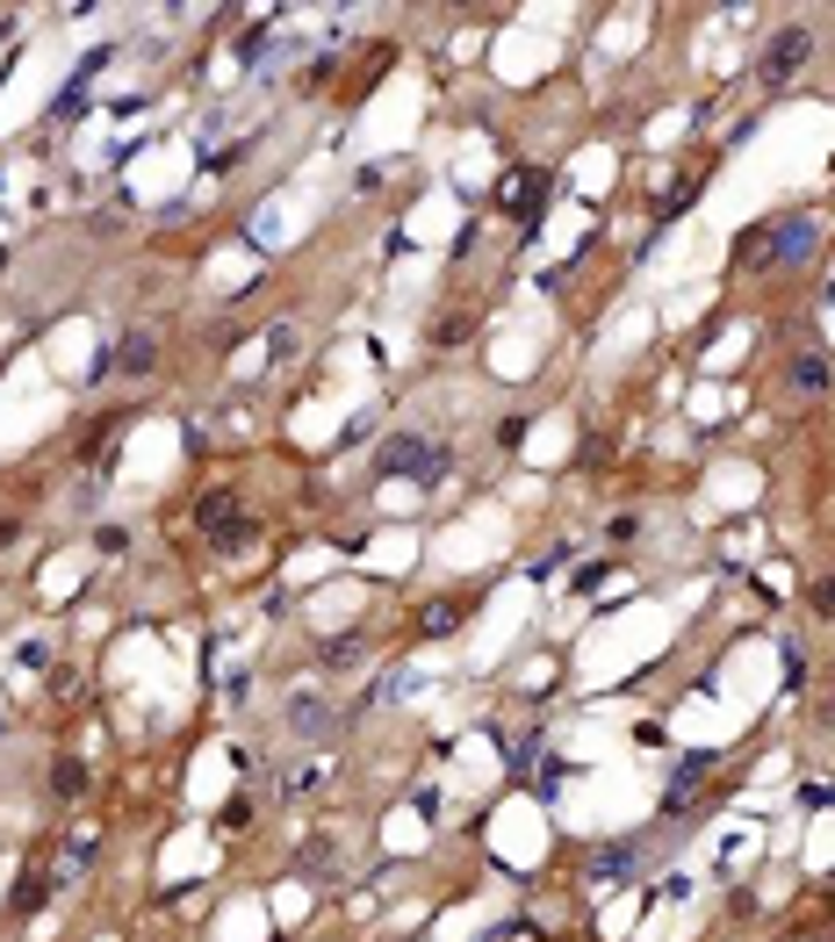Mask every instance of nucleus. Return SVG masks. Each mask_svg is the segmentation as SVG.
<instances>
[{"label":"nucleus","instance_id":"1","mask_svg":"<svg viewBox=\"0 0 835 942\" xmlns=\"http://www.w3.org/2000/svg\"><path fill=\"white\" fill-rule=\"evenodd\" d=\"M821 252V223L814 216H778L764 231H749L742 238V267H792V259Z\"/></svg>","mask_w":835,"mask_h":942},{"label":"nucleus","instance_id":"2","mask_svg":"<svg viewBox=\"0 0 835 942\" xmlns=\"http://www.w3.org/2000/svg\"><path fill=\"white\" fill-rule=\"evenodd\" d=\"M807 58H814V30L785 22V30L764 44V66H756V72H764V86H785V80H800V66H807Z\"/></svg>","mask_w":835,"mask_h":942},{"label":"nucleus","instance_id":"3","mask_svg":"<svg viewBox=\"0 0 835 942\" xmlns=\"http://www.w3.org/2000/svg\"><path fill=\"white\" fill-rule=\"evenodd\" d=\"M383 475H439V468H447V454H439L433 439H418V432H397V439L383 446Z\"/></svg>","mask_w":835,"mask_h":942},{"label":"nucleus","instance_id":"4","mask_svg":"<svg viewBox=\"0 0 835 942\" xmlns=\"http://www.w3.org/2000/svg\"><path fill=\"white\" fill-rule=\"evenodd\" d=\"M195 532L202 540H216V547H231L245 532V504H238V490H209L202 504H195Z\"/></svg>","mask_w":835,"mask_h":942},{"label":"nucleus","instance_id":"5","mask_svg":"<svg viewBox=\"0 0 835 942\" xmlns=\"http://www.w3.org/2000/svg\"><path fill=\"white\" fill-rule=\"evenodd\" d=\"M548 188H555V180H548V173H505V188H497V202L511 209V216H540V202H548Z\"/></svg>","mask_w":835,"mask_h":942},{"label":"nucleus","instance_id":"6","mask_svg":"<svg viewBox=\"0 0 835 942\" xmlns=\"http://www.w3.org/2000/svg\"><path fill=\"white\" fill-rule=\"evenodd\" d=\"M108 367H122V375H152L158 367V331H122L116 353H108Z\"/></svg>","mask_w":835,"mask_h":942},{"label":"nucleus","instance_id":"7","mask_svg":"<svg viewBox=\"0 0 835 942\" xmlns=\"http://www.w3.org/2000/svg\"><path fill=\"white\" fill-rule=\"evenodd\" d=\"M87 785H94V777H87L80 755H58V763H51V791H58V799H80Z\"/></svg>","mask_w":835,"mask_h":942},{"label":"nucleus","instance_id":"8","mask_svg":"<svg viewBox=\"0 0 835 942\" xmlns=\"http://www.w3.org/2000/svg\"><path fill=\"white\" fill-rule=\"evenodd\" d=\"M289 727H296V734H331V713H325V705H310V698H296V705H289Z\"/></svg>","mask_w":835,"mask_h":942},{"label":"nucleus","instance_id":"9","mask_svg":"<svg viewBox=\"0 0 835 942\" xmlns=\"http://www.w3.org/2000/svg\"><path fill=\"white\" fill-rule=\"evenodd\" d=\"M44 892H51V878L30 871V878H22V892H15V914H36V907H44Z\"/></svg>","mask_w":835,"mask_h":942},{"label":"nucleus","instance_id":"10","mask_svg":"<svg viewBox=\"0 0 835 942\" xmlns=\"http://www.w3.org/2000/svg\"><path fill=\"white\" fill-rule=\"evenodd\" d=\"M792 381H800V389H828V361H821V353L792 361Z\"/></svg>","mask_w":835,"mask_h":942},{"label":"nucleus","instance_id":"11","mask_svg":"<svg viewBox=\"0 0 835 942\" xmlns=\"http://www.w3.org/2000/svg\"><path fill=\"white\" fill-rule=\"evenodd\" d=\"M461 626V604H433V612L418 619V634H454Z\"/></svg>","mask_w":835,"mask_h":942},{"label":"nucleus","instance_id":"12","mask_svg":"<svg viewBox=\"0 0 835 942\" xmlns=\"http://www.w3.org/2000/svg\"><path fill=\"white\" fill-rule=\"evenodd\" d=\"M807 604H814L821 619H835V576H821V582H814V598H807Z\"/></svg>","mask_w":835,"mask_h":942},{"label":"nucleus","instance_id":"13","mask_svg":"<svg viewBox=\"0 0 835 942\" xmlns=\"http://www.w3.org/2000/svg\"><path fill=\"white\" fill-rule=\"evenodd\" d=\"M433 339H439V345H454V339H469V317H447V325H433Z\"/></svg>","mask_w":835,"mask_h":942}]
</instances>
